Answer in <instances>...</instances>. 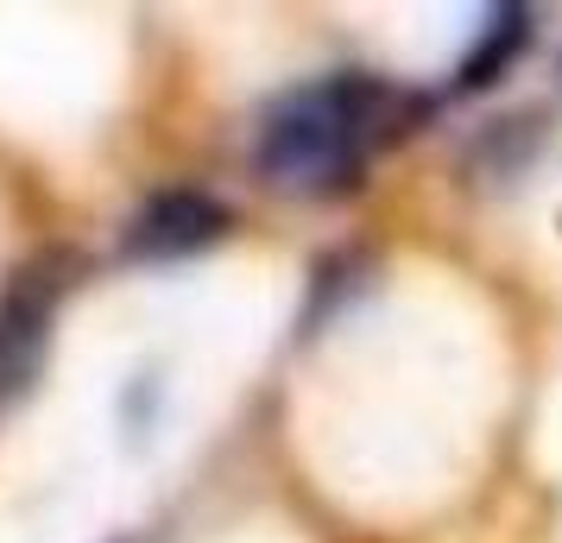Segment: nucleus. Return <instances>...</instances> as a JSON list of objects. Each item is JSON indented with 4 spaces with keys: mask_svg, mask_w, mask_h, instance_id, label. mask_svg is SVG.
Segmentation results:
<instances>
[{
    "mask_svg": "<svg viewBox=\"0 0 562 543\" xmlns=\"http://www.w3.org/2000/svg\"><path fill=\"white\" fill-rule=\"evenodd\" d=\"M228 234V208L215 203L209 190H158L127 215L121 228V253L133 265H165V259H190L215 247Z\"/></svg>",
    "mask_w": 562,
    "mask_h": 543,
    "instance_id": "2",
    "label": "nucleus"
},
{
    "mask_svg": "<svg viewBox=\"0 0 562 543\" xmlns=\"http://www.w3.org/2000/svg\"><path fill=\"white\" fill-rule=\"evenodd\" d=\"M64 297V279L52 265H32L0 297V405H13L38 380V361L52 348V310Z\"/></svg>",
    "mask_w": 562,
    "mask_h": 543,
    "instance_id": "3",
    "label": "nucleus"
},
{
    "mask_svg": "<svg viewBox=\"0 0 562 543\" xmlns=\"http://www.w3.org/2000/svg\"><path fill=\"white\" fill-rule=\"evenodd\" d=\"M525 38H531V13L525 7H493L481 38H474V52L461 57L456 89H486L499 70H512V57L525 52Z\"/></svg>",
    "mask_w": 562,
    "mask_h": 543,
    "instance_id": "4",
    "label": "nucleus"
},
{
    "mask_svg": "<svg viewBox=\"0 0 562 543\" xmlns=\"http://www.w3.org/2000/svg\"><path fill=\"white\" fill-rule=\"evenodd\" d=\"M405 121V102L373 77H316L284 89L259 114L254 158L266 183L297 196H335L360 178L367 152Z\"/></svg>",
    "mask_w": 562,
    "mask_h": 543,
    "instance_id": "1",
    "label": "nucleus"
}]
</instances>
